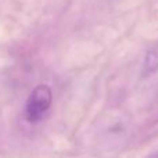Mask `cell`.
I'll use <instances>...</instances> for the list:
<instances>
[{"mask_svg": "<svg viewBox=\"0 0 158 158\" xmlns=\"http://www.w3.org/2000/svg\"><path fill=\"white\" fill-rule=\"evenodd\" d=\"M158 71V50L147 52L143 63V77H150Z\"/></svg>", "mask_w": 158, "mask_h": 158, "instance_id": "cell-2", "label": "cell"}, {"mask_svg": "<svg viewBox=\"0 0 158 158\" xmlns=\"http://www.w3.org/2000/svg\"><path fill=\"white\" fill-rule=\"evenodd\" d=\"M53 94L47 85H39L32 90L27 101L25 114L29 122H39L52 106Z\"/></svg>", "mask_w": 158, "mask_h": 158, "instance_id": "cell-1", "label": "cell"}]
</instances>
